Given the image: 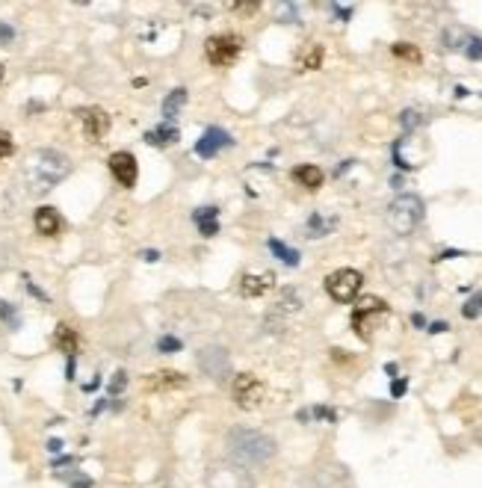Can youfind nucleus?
<instances>
[{"label":"nucleus","mask_w":482,"mask_h":488,"mask_svg":"<svg viewBox=\"0 0 482 488\" xmlns=\"http://www.w3.org/2000/svg\"><path fill=\"white\" fill-rule=\"evenodd\" d=\"M272 284H275V276L272 273H246L240 278V293L246 299H258V296H263L267 290H272Z\"/></svg>","instance_id":"ddd939ff"},{"label":"nucleus","mask_w":482,"mask_h":488,"mask_svg":"<svg viewBox=\"0 0 482 488\" xmlns=\"http://www.w3.org/2000/svg\"><path fill=\"white\" fill-rule=\"evenodd\" d=\"M71 172V163L65 154L54 148H42V151H33L24 163V178H27V187L33 193H47L54 190L57 183Z\"/></svg>","instance_id":"f257e3e1"},{"label":"nucleus","mask_w":482,"mask_h":488,"mask_svg":"<svg viewBox=\"0 0 482 488\" xmlns=\"http://www.w3.org/2000/svg\"><path fill=\"white\" fill-rule=\"evenodd\" d=\"M394 57H403V59H408V62H420V50L411 47V45H406V42H400V45H394Z\"/></svg>","instance_id":"5701e85b"},{"label":"nucleus","mask_w":482,"mask_h":488,"mask_svg":"<svg viewBox=\"0 0 482 488\" xmlns=\"http://www.w3.org/2000/svg\"><path fill=\"white\" fill-rule=\"evenodd\" d=\"M47 450H51V453H59V450H62V441H51V444H47Z\"/></svg>","instance_id":"e433bc0d"},{"label":"nucleus","mask_w":482,"mask_h":488,"mask_svg":"<svg viewBox=\"0 0 482 488\" xmlns=\"http://www.w3.org/2000/svg\"><path fill=\"white\" fill-rule=\"evenodd\" d=\"M444 329H447V323H432V329H429V331H432V334H438V331H444Z\"/></svg>","instance_id":"c9c22d12"},{"label":"nucleus","mask_w":482,"mask_h":488,"mask_svg":"<svg viewBox=\"0 0 482 488\" xmlns=\"http://www.w3.org/2000/svg\"><path fill=\"white\" fill-rule=\"evenodd\" d=\"M107 166H110L113 178L119 181L122 187H127V190H134V187H137V175H139V169H137V157L130 154V151H115V154H110Z\"/></svg>","instance_id":"6e6552de"},{"label":"nucleus","mask_w":482,"mask_h":488,"mask_svg":"<svg viewBox=\"0 0 482 488\" xmlns=\"http://www.w3.org/2000/svg\"><path fill=\"white\" fill-rule=\"evenodd\" d=\"M33 222H36V231L42 237H57L59 228H62V220L54 208H39L36 216H33Z\"/></svg>","instance_id":"4468645a"},{"label":"nucleus","mask_w":482,"mask_h":488,"mask_svg":"<svg viewBox=\"0 0 482 488\" xmlns=\"http://www.w3.org/2000/svg\"><path fill=\"white\" fill-rule=\"evenodd\" d=\"M420 222H423V201H420V195L406 193V195L394 198L388 205V225L396 234H411Z\"/></svg>","instance_id":"7ed1b4c3"},{"label":"nucleus","mask_w":482,"mask_h":488,"mask_svg":"<svg viewBox=\"0 0 482 488\" xmlns=\"http://www.w3.org/2000/svg\"><path fill=\"white\" fill-rule=\"evenodd\" d=\"M0 317H4V323H6L9 329L18 326V314H15V308L6 305V302H0Z\"/></svg>","instance_id":"393cba45"},{"label":"nucleus","mask_w":482,"mask_h":488,"mask_svg":"<svg viewBox=\"0 0 482 488\" xmlns=\"http://www.w3.org/2000/svg\"><path fill=\"white\" fill-rule=\"evenodd\" d=\"M414 125H420V115L414 113V110H406V113H403V127H406V130H411Z\"/></svg>","instance_id":"c85d7f7f"},{"label":"nucleus","mask_w":482,"mask_h":488,"mask_svg":"<svg viewBox=\"0 0 482 488\" xmlns=\"http://www.w3.org/2000/svg\"><path fill=\"white\" fill-rule=\"evenodd\" d=\"M331 12H338V15H340V18H343V21L349 18V15H352V9H349V6H338V4H335V6H331Z\"/></svg>","instance_id":"473e14b6"},{"label":"nucleus","mask_w":482,"mask_h":488,"mask_svg":"<svg viewBox=\"0 0 482 488\" xmlns=\"http://www.w3.org/2000/svg\"><path fill=\"white\" fill-rule=\"evenodd\" d=\"M187 385V376L178 373V370H157V373L145 376V388L148 391H178Z\"/></svg>","instance_id":"f8f14e48"},{"label":"nucleus","mask_w":482,"mask_h":488,"mask_svg":"<svg viewBox=\"0 0 482 488\" xmlns=\"http://www.w3.org/2000/svg\"><path fill=\"white\" fill-rule=\"evenodd\" d=\"M178 140H180V130H178L175 125H169V122L145 133V142L154 145V148H169V145H175Z\"/></svg>","instance_id":"2eb2a0df"},{"label":"nucleus","mask_w":482,"mask_h":488,"mask_svg":"<svg viewBox=\"0 0 482 488\" xmlns=\"http://www.w3.org/2000/svg\"><path fill=\"white\" fill-rule=\"evenodd\" d=\"M0 80H4V65H0Z\"/></svg>","instance_id":"4c0bfd02"},{"label":"nucleus","mask_w":482,"mask_h":488,"mask_svg":"<svg viewBox=\"0 0 482 488\" xmlns=\"http://www.w3.org/2000/svg\"><path fill=\"white\" fill-rule=\"evenodd\" d=\"M320 62H323V47L320 45H311L308 50L302 57H299V65H302V69H320Z\"/></svg>","instance_id":"412c9836"},{"label":"nucleus","mask_w":482,"mask_h":488,"mask_svg":"<svg viewBox=\"0 0 482 488\" xmlns=\"http://www.w3.org/2000/svg\"><path fill=\"white\" fill-rule=\"evenodd\" d=\"M54 346L59 349V352H65V356H74L77 352V346H80V338H77V331L71 329V326H65V323H59L57 326V331H54Z\"/></svg>","instance_id":"f3484780"},{"label":"nucleus","mask_w":482,"mask_h":488,"mask_svg":"<svg viewBox=\"0 0 482 488\" xmlns=\"http://www.w3.org/2000/svg\"><path fill=\"white\" fill-rule=\"evenodd\" d=\"M243 50V39L237 33H216V36L207 39L205 45V54H207V62L216 65V69H228V65H234L237 57Z\"/></svg>","instance_id":"20e7f679"},{"label":"nucleus","mask_w":482,"mask_h":488,"mask_svg":"<svg viewBox=\"0 0 482 488\" xmlns=\"http://www.w3.org/2000/svg\"><path fill=\"white\" fill-rule=\"evenodd\" d=\"M335 225H338V220L335 216H323V213H311V220H308V225H305V231H308V237H326V234H331L335 231Z\"/></svg>","instance_id":"a211bd4d"},{"label":"nucleus","mask_w":482,"mask_h":488,"mask_svg":"<svg viewBox=\"0 0 482 488\" xmlns=\"http://www.w3.org/2000/svg\"><path fill=\"white\" fill-rule=\"evenodd\" d=\"M231 9L240 12V15H255V12H258V4H234Z\"/></svg>","instance_id":"c756f323"},{"label":"nucleus","mask_w":482,"mask_h":488,"mask_svg":"<svg viewBox=\"0 0 482 488\" xmlns=\"http://www.w3.org/2000/svg\"><path fill=\"white\" fill-rule=\"evenodd\" d=\"M388 314V305L381 299H376V296H364L358 305H355V311H352V329H355V334L361 341H370V326H373V317H385Z\"/></svg>","instance_id":"423d86ee"},{"label":"nucleus","mask_w":482,"mask_h":488,"mask_svg":"<svg viewBox=\"0 0 482 488\" xmlns=\"http://www.w3.org/2000/svg\"><path fill=\"white\" fill-rule=\"evenodd\" d=\"M142 258H145V261H151V263H154V261L160 258V251H151V249H148V251H142Z\"/></svg>","instance_id":"f704fd0d"},{"label":"nucleus","mask_w":482,"mask_h":488,"mask_svg":"<svg viewBox=\"0 0 482 488\" xmlns=\"http://www.w3.org/2000/svg\"><path fill=\"white\" fill-rule=\"evenodd\" d=\"M391 394H394V397H403V394H406V379L391 382Z\"/></svg>","instance_id":"7c9ffc66"},{"label":"nucleus","mask_w":482,"mask_h":488,"mask_svg":"<svg viewBox=\"0 0 482 488\" xmlns=\"http://www.w3.org/2000/svg\"><path fill=\"white\" fill-rule=\"evenodd\" d=\"M267 246H270V251H272V255H275L278 261H285L287 266H299V251H296V249L285 246V243H281V240H275V237H272V240H270Z\"/></svg>","instance_id":"aec40b11"},{"label":"nucleus","mask_w":482,"mask_h":488,"mask_svg":"<svg viewBox=\"0 0 482 488\" xmlns=\"http://www.w3.org/2000/svg\"><path fill=\"white\" fill-rule=\"evenodd\" d=\"M461 314H464V319H476V317H482V290L479 293H474L468 302L461 305Z\"/></svg>","instance_id":"4be33fe9"},{"label":"nucleus","mask_w":482,"mask_h":488,"mask_svg":"<svg viewBox=\"0 0 482 488\" xmlns=\"http://www.w3.org/2000/svg\"><path fill=\"white\" fill-rule=\"evenodd\" d=\"M0 42H12V27L9 24H0Z\"/></svg>","instance_id":"2f4dec72"},{"label":"nucleus","mask_w":482,"mask_h":488,"mask_svg":"<svg viewBox=\"0 0 482 488\" xmlns=\"http://www.w3.org/2000/svg\"><path fill=\"white\" fill-rule=\"evenodd\" d=\"M293 181L299 183V187H305V190H320L323 187V169H320V166H311V163L296 166Z\"/></svg>","instance_id":"dca6fc26"},{"label":"nucleus","mask_w":482,"mask_h":488,"mask_svg":"<svg viewBox=\"0 0 482 488\" xmlns=\"http://www.w3.org/2000/svg\"><path fill=\"white\" fill-rule=\"evenodd\" d=\"M184 104H187V89H172L169 95H166V101H163V115H166V122L172 125V119H175L180 110H184Z\"/></svg>","instance_id":"6ab92c4d"},{"label":"nucleus","mask_w":482,"mask_h":488,"mask_svg":"<svg viewBox=\"0 0 482 488\" xmlns=\"http://www.w3.org/2000/svg\"><path fill=\"white\" fill-rule=\"evenodd\" d=\"M9 154H12V140H9V133L0 130V160L9 157Z\"/></svg>","instance_id":"cd10ccee"},{"label":"nucleus","mask_w":482,"mask_h":488,"mask_svg":"<svg viewBox=\"0 0 482 488\" xmlns=\"http://www.w3.org/2000/svg\"><path fill=\"white\" fill-rule=\"evenodd\" d=\"M125 385H127V373H125V370H119V373L113 376V382H110V397L119 394V391L125 388Z\"/></svg>","instance_id":"bb28decb"},{"label":"nucleus","mask_w":482,"mask_h":488,"mask_svg":"<svg viewBox=\"0 0 482 488\" xmlns=\"http://www.w3.org/2000/svg\"><path fill=\"white\" fill-rule=\"evenodd\" d=\"M157 349H160V352H178V349H180V341L172 338V334H166V338L157 341Z\"/></svg>","instance_id":"a878e982"},{"label":"nucleus","mask_w":482,"mask_h":488,"mask_svg":"<svg viewBox=\"0 0 482 488\" xmlns=\"http://www.w3.org/2000/svg\"><path fill=\"white\" fill-rule=\"evenodd\" d=\"M77 115H80V125H83V137H86L89 142H101L107 137L110 115L101 107H86V110H80Z\"/></svg>","instance_id":"1a4fd4ad"},{"label":"nucleus","mask_w":482,"mask_h":488,"mask_svg":"<svg viewBox=\"0 0 482 488\" xmlns=\"http://www.w3.org/2000/svg\"><path fill=\"white\" fill-rule=\"evenodd\" d=\"M198 364H202L205 373H210L213 379H225L228 376V352L219 346H207L198 352Z\"/></svg>","instance_id":"9b49d317"},{"label":"nucleus","mask_w":482,"mask_h":488,"mask_svg":"<svg viewBox=\"0 0 482 488\" xmlns=\"http://www.w3.org/2000/svg\"><path fill=\"white\" fill-rule=\"evenodd\" d=\"M71 488H92V480L89 477H80V480L71 482Z\"/></svg>","instance_id":"72a5a7b5"},{"label":"nucleus","mask_w":482,"mask_h":488,"mask_svg":"<svg viewBox=\"0 0 482 488\" xmlns=\"http://www.w3.org/2000/svg\"><path fill=\"white\" fill-rule=\"evenodd\" d=\"M464 54H468V59H482V39L479 36L468 39V45H464Z\"/></svg>","instance_id":"b1692460"},{"label":"nucleus","mask_w":482,"mask_h":488,"mask_svg":"<svg viewBox=\"0 0 482 488\" xmlns=\"http://www.w3.org/2000/svg\"><path fill=\"white\" fill-rule=\"evenodd\" d=\"M231 145H234V140H231L222 127H207V130L202 133V140L195 142V154L205 157V160H210V157L219 154L222 148H231Z\"/></svg>","instance_id":"9d476101"},{"label":"nucleus","mask_w":482,"mask_h":488,"mask_svg":"<svg viewBox=\"0 0 482 488\" xmlns=\"http://www.w3.org/2000/svg\"><path fill=\"white\" fill-rule=\"evenodd\" d=\"M263 394H267V388H263V382L252 373H240V376H234V382H231V397H234V402L246 412L258 409L263 402Z\"/></svg>","instance_id":"39448f33"},{"label":"nucleus","mask_w":482,"mask_h":488,"mask_svg":"<svg viewBox=\"0 0 482 488\" xmlns=\"http://www.w3.org/2000/svg\"><path fill=\"white\" fill-rule=\"evenodd\" d=\"M228 453L240 465H263L275 456V441L255 429H234L228 435Z\"/></svg>","instance_id":"f03ea898"},{"label":"nucleus","mask_w":482,"mask_h":488,"mask_svg":"<svg viewBox=\"0 0 482 488\" xmlns=\"http://www.w3.org/2000/svg\"><path fill=\"white\" fill-rule=\"evenodd\" d=\"M361 273H355V269H338V273H331L326 278V290L328 296L335 302H352L361 290Z\"/></svg>","instance_id":"0eeeda50"}]
</instances>
